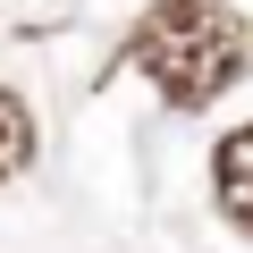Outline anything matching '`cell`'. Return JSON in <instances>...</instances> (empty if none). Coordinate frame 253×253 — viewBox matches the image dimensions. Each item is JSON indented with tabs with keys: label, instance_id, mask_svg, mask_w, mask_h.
<instances>
[{
	"label": "cell",
	"instance_id": "obj_1",
	"mask_svg": "<svg viewBox=\"0 0 253 253\" xmlns=\"http://www.w3.org/2000/svg\"><path fill=\"white\" fill-rule=\"evenodd\" d=\"M126 59L152 76V93L169 110H211L253 68V26L228 0H152L126 34Z\"/></svg>",
	"mask_w": 253,
	"mask_h": 253
},
{
	"label": "cell",
	"instance_id": "obj_2",
	"mask_svg": "<svg viewBox=\"0 0 253 253\" xmlns=\"http://www.w3.org/2000/svg\"><path fill=\"white\" fill-rule=\"evenodd\" d=\"M211 194H219V219H228L236 236H253V126L219 135V152H211Z\"/></svg>",
	"mask_w": 253,
	"mask_h": 253
},
{
	"label": "cell",
	"instance_id": "obj_3",
	"mask_svg": "<svg viewBox=\"0 0 253 253\" xmlns=\"http://www.w3.org/2000/svg\"><path fill=\"white\" fill-rule=\"evenodd\" d=\"M34 144H42V126H34L26 93H9V84H0V186L34 169Z\"/></svg>",
	"mask_w": 253,
	"mask_h": 253
}]
</instances>
